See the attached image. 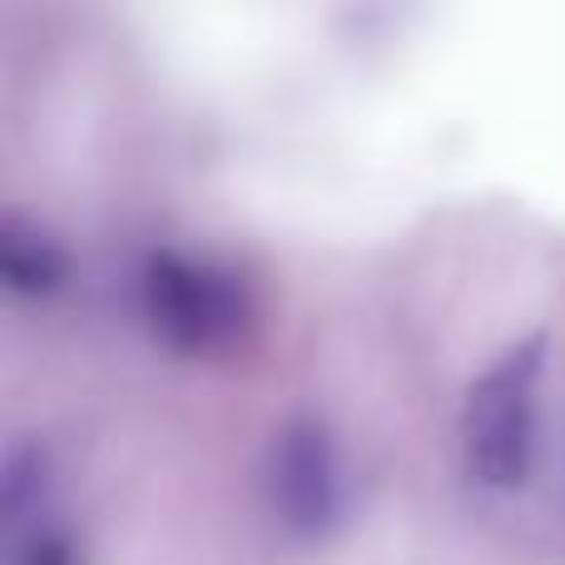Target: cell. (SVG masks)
<instances>
[{"mask_svg": "<svg viewBox=\"0 0 565 565\" xmlns=\"http://www.w3.org/2000/svg\"><path fill=\"white\" fill-rule=\"evenodd\" d=\"M546 338H526L497 358L467 392L461 407V457L471 481L511 491L526 481L536 447V377Z\"/></svg>", "mask_w": 565, "mask_h": 565, "instance_id": "1", "label": "cell"}, {"mask_svg": "<svg viewBox=\"0 0 565 565\" xmlns=\"http://www.w3.org/2000/svg\"><path fill=\"white\" fill-rule=\"evenodd\" d=\"M145 292V318L154 338H164L179 352H214L238 338L248 318L244 288L234 274L184 254H154L139 278Z\"/></svg>", "mask_w": 565, "mask_h": 565, "instance_id": "2", "label": "cell"}, {"mask_svg": "<svg viewBox=\"0 0 565 565\" xmlns=\"http://www.w3.org/2000/svg\"><path fill=\"white\" fill-rule=\"evenodd\" d=\"M274 507L282 526L318 536L338 521L342 511V487H338V461L322 437V427L298 422L278 437L274 447Z\"/></svg>", "mask_w": 565, "mask_h": 565, "instance_id": "3", "label": "cell"}, {"mask_svg": "<svg viewBox=\"0 0 565 565\" xmlns=\"http://www.w3.org/2000/svg\"><path fill=\"white\" fill-rule=\"evenodd\" d=\"M0 487H6V497H0V507H6V565H75V541L50 507L35 451H10Z\"/></svg>", "mask_w": 565, "mask_h": 565, "instance_id": "4", "label": "cell"}, {"mask_svg": "<svg viewBox=\"0 0 565 565\" xmlns=\"http://www.w3.org/2000/svg\"><path fill=\"white\" fill-rule=\"evenodd\" d=\"M0 278L15 292H50L65 278V254L20 218H6L0 224Z\"/></svg>", "mask_w": 565, "mask_h": 565, "instance_id": "5", "label": "cell"}]
</instances>
